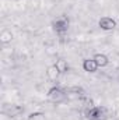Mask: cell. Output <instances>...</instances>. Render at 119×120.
<instances>
[{"mask_svg": "<svg viewBox=\"0 0 119 120\" xmlns=\"http://www.w3.org/2000/svg\"><path fill=\"white\" fill-rule=\"evenodd\" d=\"M107 109L101 106H91L90 109L86 110V116L90 120H104L107 117Z\"/></svg>", "mask_w": 119, "mask_h": 120, "instance_id": "1", "label": "cell"}, {"mask_svg": "<svg viewBox=\"0 0 119 120\" xmlns=\"http://www.w3.org/2000/svg\"><path fill=\"white\" fill-rule=\"evenodd\" d=\"M48 98L51 102L53 103H59V102H63L64 98H66V92L59 88V87H52L51 90L48 91Z\"/></svg>", "mask_w": 119, "mask_h": 120, "instance_id": "2", "label": "cell"}, {"mask_svg": "<svg viewBox=\"0 0 119 120\" xmlns=\"http://www.w3.org/2000/svg\"><path fill=\"white\" fill-rule=\"evenodd\" d=\"M24 112V108L20 105H6L3 108V113L8 117H17Z\"/></svg>", "mask_w": 119, "mask_h": 120, "instance_id": "3", "label": "cell"}, {"mask_svg": "<svg viewBox=\"0 0 119 120\" xmlns=\"http://www.w3.org/2000/svg\"><path fill=\"white\" fill-rule=\"evenodd\" d=\"M52 25H53V30L56 31V32L64 34V32L67 31V28H69V20H67V17L62 15V17L56 18V20L52 22Z\"/></svg>", "mask_w": 119, "mask_h": 120, "instance_id": "4", "label": "cell"}, {"mask_svg": "<svg viewBox=\"0 0 119 120\" xmlns=\"http://www.w3.org/2000/svg\"><path fill=\"white\" fill-rule=\"evenodd\" d=\"M98 25H99L101 30L104 31H112L116 27V21L114 18H111V17H102V18H99Z\"/></svg>", "mask_w": 119, "mask_h": 120, "instance_id": "5", "label": "cell"}, {"mask_svg": "<svg viewBox=\"0 0 119 120\" xmlns=\"http://www.w3.org/2000/svg\"><path fill=\"white\" fill-rule=\"evenodd\" d=\"M83 68H84V71H87V73H95V71L98 70V64L95 63L94 59H86L83 61Z\"/></svg>", "mask_w": 119, "mask_h": 120, "instance_id": "6", "label": "cell"}, {"mask_svg": "<svg viewBox=\"0 0 119 120\" xmlns=\"http://www.w3.org/2000/svg\"><path fill=\"white\" fill-rule=\"evenodd\" d=\"M46 75H48V78H49L51 81H56V80L59 78L60 73H59V70L56 68V66L53 64V66H49V67H48V70H46Z\"/></svg>", "mask_w": 119, "mask_h": 120, "instance_id": "7", "label": "cell"}, {"mask_svg": "<svg viewBox=\"0 0 119 120\" xmlns=\"http://www.w3.org/2000/svg\"><path fill=\"white\" fill-rule=\"evenodd\" d=\"M92 59L95 60V63L98 64V67H105V66H108V63H109L108 57H107L104 53H97Z\"/></svg>", "mask_w": 119, "mask_h": 120, "instance_id": "8", "label": "cell"}, {"mask_svg": "<svg viewBox=\"0 0 119 120\" xmlns=\"http://www.w3.org/2000/svg\"><path fill=\"white\" fill-rule=\"evenodd\" d=\"M55 66H56V68L59 70L60 74H64V73H67V70H69V64H67V61H66V60H63V59L56 60Z\"/></svg>", "mask_w": 119, "mask_h": 120, "instance_id": "9", "label": "cell"}, {"mask_svg": "<svg viewBox=\"0 0 119 120\" xmlns=\"http://www.w3.org/2000/svg\"><path fill=\"white\" fill-rule=\"evenodd\" d=\"M27 120H46V116L42 112H34L27 117Z\"/></svg>", "mask_w": 119, "mask_h": 120, "instance_id": "10", "label": "cell"}, {"mask_svg": "<svg viewBox=\"0 0 119 120\" xmlns=\"http://www.w3.org/2000/svg\"><path fill=\"white\" fill-rule=\"evenodd\" d=\"M0 39H1L3 43H8V42H11V39H13V34H11V31H3Z\"/></svg>", "mask_w": 119, "mask_h": 120, "instance_id": "11", "label": "cell"}]
</instances>
